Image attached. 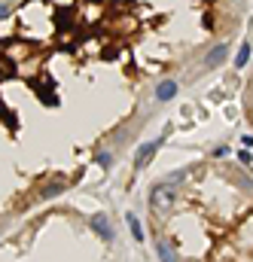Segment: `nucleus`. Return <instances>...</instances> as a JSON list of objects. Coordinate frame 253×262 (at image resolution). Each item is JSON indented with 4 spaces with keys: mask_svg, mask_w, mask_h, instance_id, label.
Returning a JSON list of instances; mask_svg holds the SVG:
<instances>
[{
    "mask_svg": "<svg viewBox=\"0 0 253 262\" xmlns=\"http://www.w3.org/2000/svg\"><path fill=\"white\" fill-rule=\"evenodd\" d=\"M189 171H192V168H183V171H174V174H171V177H165V180H168L165 186H177V183H183V177H186V174H189Z\"/></svg>",
    "mask_w": 253,
    "mask_h": 262,
    "instance_id": "9d476101",
    "label": "nucleus"
},
{
    "mask_svg": "<svg viewBox=\"0 0 253 262\" xmlns=\"http://www.w3.org/2000/svg\"><path fill=\"white\" fill-rule=\"evenodd\" d=\"M156 95H159V101H168V98H174V95H177V82H162Z\"/></svg>",
    "mask_w": 253,
    "mask_h": 262,
    "instance_id": "423d86ee",
    "label": "nucleus"
},
{
    "mask_svg": "<svg viewBox=\"0 0 253 262\" xmlns=\"http://www.w3.org/2000/svg\"><path fill=\"white\" fill-rule=\"evenodd\" d=\"M61 189H64V183H49V186H43V192H40V195H43V198H55Z\"/></svg>",
    "mask_w": 253,
    "mask_h": 262,
    "instance_id": "1a4fd4ad",
    "label": "nucleus"
},
{
    "mask_svg": "<svg viewBox=\"0 0 253 262\" xmlns=\"http://www.w3.org/2000/svg\"><path fill=\"white\" fill-rule=\"evenodd\" d=\"M226 55H229V46H226V43H220V46H213V49L208 52L205 64H208V67H213V64H220V61H223Z\"/></svg>",
    "mask_w": 253,
    "mask_h": 262,
    "instance_id": "20e7f679",
    "label": "nucleus"
},
{
    "mask_svg": "<svg viewBox=\"0 0 253 262\" xmlns=\"http://www.w3.org/2000/svg\"><path fill=\"white\" fill-rule=\"evenodd\" d=\"M125 220H128V225H131V238H134V241H143V229H140V220H137L134 214H128Z\"/></svg>",
    "mask_w": 253,
    "mask_h": 262,
    "instance_id": "0eeeda50",
    "label": "nucleus"
},
{
    "mask_svg": "<svg viewBox=\"0 0 253 262\" xmlns=\"http://www.w3.org/2000/svg\"><path fill=\"white\" fill-rule=\"evenodd\" d=\"M150 201H153L156 211H165L168 204H174V189H171V186H165V183H159V186L150 192Z\"/></svg>",
    "mask_w": 253,
    "mask_h": 262,
    "instance_id": "f257e3e1",
    "label": "nucleus"
},
{
    "mask_svg": "<svg viewBox=\"0 0 253 262\" xmlns=\"http://www.w3.org/2000/svg\"><path fill=\"white\" fill-rule=\"evenodd\" d=\"M98 165H101V168H110V165H113L110 152H98Z\"/></svg>",
    "mask_w": 253,
    "mask_h": 262,
    "instance_id": "9b49d317",
    "label": "nucleus"
},
{
    "mask_svg": "<svg viewBox=\"0 0 253 262\" xmlns=\"http://www.w3.org/2000/svg\"><path fill=\"white\" fill-rule=\"evenodd\" d=\"M162 141H165V137H159V141H150V144H143V147L137 150V155H134V168H143V165H147V162L153 159V152L162 147Z\"/></svg>",
    "mask_w": 253,
    "mask_h": 262,
    "instance_id": "f03ea898",
    "label": "nucleus"
},
{
    "mask_svg": "<svg viewBox=\"0 0 253 262\" xmlns=\"http://www.w3.org/2000/svg\"><path fill=\"white\" fill-rule=\"evenodd\" d=\"M156 250H159V259H162V262H177V253H174V247H171L168 241H159Z\"/></svg>",
    "mask_w": 253,
    "mask_h": 262,
    "instance_id": "39448f33",
    "label": "nucleus"
},
{
    "mask_svg": "<svg viewBox=\"0 0 253 262\" xmlns=\"http://www.w3.org/2000/svg\"><path fill=\"white\" fill-rule=\"evenodd\" d=\"M238 159H241V162H244V165H250V162H253V155H250V152H247V150H241V152H238Z\"/></svg>",
    "mask_w": 253,
    "mask_h": 262,
    "instance_id": "f8f14e48",
    "label": "nucleus"
},
{
    "mask_svg": "<svg viewBox=\"0 0 253 262\" xmlns=\"http://www.w3.org/2000/svg\"><path fill=\"white\" fill-rule=\"evenodd\" d=\"M3 12H6V6H3V3H0V15H3Z\"/></svg>",
    "mask_w": 253,
    "mask_h": 262,
    "instance_id": "ddd939ff",
    "label": "nucleus"
},
{
    "mask_svg": "<svg viewBox=\"0 0 253 262\" xmlns=\"http://www.w3.org/2000/svg\"><path fill=\"white\" fill-rule=\"evenodd\" d=\"M250 61V43H241V49H238V58H235V67H244Z\"/></svg>",
    "mask_w": 253,
    "mask_h": 262,
    "instance_id": "6e6552de",
    "label": "nucleus"
},
{
    "mask_svg": "<svg viewBox=\"0 0 253 262\" xmlns=\"http://www.w3.org/2000/svg\"><path fill=\"white\" fill-rule=\"evenodd\" d=\"M92 229L104 238V241H113V229H110V220H107L104 214H95L92 217Z\"/></svg>",
    "mask_w": 253,
    "mask_h": 262,
    "instance_id": "7ed1b4c3",
    "label": "nucleus"
}]
</instances>
